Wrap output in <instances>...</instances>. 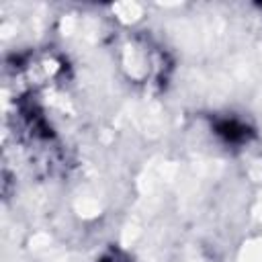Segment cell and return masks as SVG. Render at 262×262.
<instances>
[{
    "instance_id": "6da1fadb",
    "label": "cell",
    "mask_w": 262,
    "mask_h": 262,
    "mask_svg": "<svg viewBox=\"0 0 262 262\" xmlns=\"http://www.w3.org/2000/svg\"><path fill=\"white\" fill-rule=\"evenodd\" d=\"M213 129L225 143H231V145L246 143L252 137V129L237 117H219L215 119Z\"/></svg>"
},
{
    "instance_id": "7a4b0ae2",
    "label": "cell",
    "mask_w": 262,
    "mask_h": 262,
    "mask_svg": "<svg viewBox=\"0 0 262 262\" xmlns=\"http://www.w3.org/2000/svg\"><path fill=\"white\" fill-rule=\"evenodd\" d=\"M98 262H131V258H129L123 250L111 248V250H106V252L100 256V260H98Z\"/></svg>"
}]
</instances>
